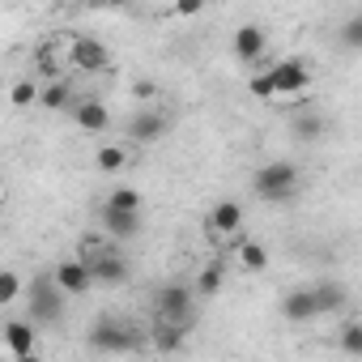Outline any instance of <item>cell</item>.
I'll return each mask as SVG.
<instances>
[{"mask_svg": "<svg viewBox=\"0 0 362 362\" xmlns=\"http://www.w3.org/2000/svg\"><path fill=\"white\" fill-rule=\"evenodd\" d=\"M298 184H303V175H298L294 162H264V166L256 170V179H252L256 197L269 201V205H281V201L298 197Z\"/></svg>", "mask_w": 362, "mask_h": 362, "instance_id": "1", "label": "cell"}, {"mask_svg": "<svg viewBox=\"0 0 362 362\" xmlns=\"http://www.w3.org/2000/svg\"><path fill=\"white\" fill-rule=\"evenodd\" d=\"M90 345H94L98 354H128V349L141 345V332H136L132 324H119V320L103 315V320H94V328H90Z\"/></svg>", "mask_w": 362, "mask_h": 362, "instance_id": "2", "label": "cell"}, {"mask_svg": "<svg viewBox=\"0 0 362 362\" xmlns=\"http://www.w3.org/2000/svg\"><path fill=\"white\" fill-rule=\"evenodd\" d=\"M26 298H30V315H35V324H52V320L60 315V307H64L69 294L56 286L52 273H43V277H35V281L26 286Z\"/></svg>", "mask_w": 362, "mask_h": 362, "instance_id": "3", "label": "cell"}, {"mask_svg": "<svg viewBox=\"0 0 362 362\" xmlns=\"http://www.w3.org/2000/svg\"><path fill=\"white\" fill-rule=\"evenodd\" d=\"M107 64H111V52H107L103 39H94V35H73L69 39V69H77V73H107Z\"/></svg>", "mask_w": 362, "mask_h": 362, "instance_id": "4", "label": "cell"}, {"mask_svg": "<svg viewBox=\"0 0 362 362\" xmlns=\"http://www.w3.org/2000/svg\"><path fill=\"white\" fill-rule=\"evenodd\" d=\"M39 332L35 320H9L5 324V362H39Z\"/></svg>", "mask_w": 362, "mask_h": 362, "instance_id": "5", "label": "cell"}, {"mask_svg": "<svg viewBox=\"0 0 362 362\" xmlns=\"http://www.w3.org/2000/svg\"><path fill=\"white\" fill-rule=\"evenodd\" d=\"M192 303H197V294L184 286V281H170V286H162L158 294H153V307H158V320H192Z\"/></svg>", "mask_w": 362, "mask_h": 362, "instance_id": "6", "label": "cell"}, {"mask_svg": "<svg viewBox=\"0 0 362 362\" xmlns=\"http://www.w3.org/2000/svg\"><path fill=\"white\" fill-rule=\"evenodd\" d=\"M269 77H273L277 98H294V94L311 90V69H307L303 60H277V64L269 69Z\"/></svg>", "mask_w": 362, "mask_h": 362, "instance_id": "7", "label": "cell"}, {"mask_svg": "<svg viewBox=\"0 0 362 362\" xmlns=\"http://www.w3.org/2000/svg\"><path fill=\"white\" fill-rule=\"evenodd\" d=\"M166 128H170V119H166L162 111H153V107H145V111H136V115L128 119V136H132L136 145H153V141H162Z\"/></svg>", "mask_w": 362, "mask_h": 362, "instance_id": "8", "label": "cell"}, {"mask_svg": "<svg viewBox=\"0 0 362 362\" xmlns=\"http://www.w3.org/2000/svg\"><path fill=\"white\" fill-rule=\"evenodd\" d=\"M52 277H56V286H60L69 298H77V294H86V290L94 286V273H90L86 260H60V264L52 269Z\"/></svg>", "mask_w": 362, "mask_h": 362, "instance_id": "9", "label": "cell"}, {"mask_svg": "<svg viewBox=\"0 0 362 362\" xmlns=\"http://www.w3.org/2000/svg\"><path fill=\"white\" fill-rule=\"evenodd\" d=\"M239 230H243V205H239V201H218V205L209 209V235L235 239Z\"/></svg>", "mask_w": 362, "mask_h": 362, "instance_id": "10", "label": "cell"}, {"mask_svg": "<svg viewBox=\"0 0 362 362\" xmlns=\"http://www.w3.org/2000/svg\"><path fill=\"white\" fill-rule=\"evenodd\" d=\"M281 315H286L290 324H307V320H315V315H320L315 290H311V286H298V290L281 294Z\"/></svg>", "mask_w": 362, "mask_h": 362, "instance_id": "11", "label": "cell"}, {"mask_svg": "<svg viewBox=\"0 0 362 362\" xmlns=\"http://www.w3.org/2000/svg\"><path fill=\"white\" fill-rule=\"evenodd\" d=\"M230 47H235V60H239V64H256V60L264 56L269 39H264V30H260V26H239Z\"/></svg>", "mask_w": 362, "mask_h": 362, "instance_id": "12", "label": "cell"}, {"mask_svg": "<svg viewBox=\"0 0 362 362\" xmlns=\"http://www.w3.org/2000/svg\"><path fill=\"white\" fill-rule=\"evenodd\" d=\"M73 124H77L81 132H107V128H111V111H107L98 98H77Z\"/></svg>", "mask_w": 362, "mask_h": 362, "instance_id": "13", "label": "cell"}, {"mask_svg": "<svg viewBox=\"0 0 362 362\" xmlns=\"http://www.w3.org/2000/svg\"><path fill=\"white\" fill-rule=\"evenodd\" d=\"M103 235L107 239H136L141 235V214H119V209H98Z\"/></svg>", "mask_w": 362, "mask_h": 362, "instance_id": "14", "label": "cell"}, {"mask_svg": "<svg viewBox=\"0 0 362 362\" xmlns=\"http://www.w3.org/2000/svg\"><path fill=\"white\" fill-rule=\"evenodd\" d=\"M90 273H94V286H124V281H128V260L111 247L107 256H98V260L90 264Z\"/></svg>", "mask_w": 362, "mask_h": 362, "instance_id": "15", "label": "cell"}, {"mask_svg": "<svg viewBox=\"0 0 362 362\" xmlns=\"http://www.w3.org/2000/svg\"><path fill=\"white\" fill-rule=\"evenodd\" d=\"M39 107H43V111H73V107H77V98H73V81H69V77L47 81V86L39 90Z\"/></svg>", "mask_w": 362, "mask_h": 362, "instance_id": "16", "label": "cell"}, {"mask_svg": "<svg viewBox=\"0 0 362 362\" xmlns=\"http://www.w3.org/2000/svg\"><path fill=\"white\" fill-rule=\"evenodd\" d=\"M188 328H192V320H158V328H153V349L158 354H170V349H179L184 345V337H188Z\"/></svg>", "mask_w": 362, "mask_h": 362, "instance_id": "17", "label": "cell"}, {"mask_svg": "<svg viewBox=\"0 0 362 362\" xmlns=\"http://www.w3.org/2000/svg\"><path fill=\"white\" fill-rule=\"evenodd\" d=\"M235 256H239V269H243V273H264V269H269V252H264L260 239H243V235H239Z\"/></svg>", "mask_w": 362, "mask_h": 362, "instance_id": "18", "label": "cell"}, {"mask_svg": "<svg viewBox=\"0 0 362 362\" xmlns=\"http://www.w3.org/2000/svg\"><path fill=\"white\" fill-rule=\"evenodd\" d=\"M94 166H98L103 175H119V170L128 166V149H124V145H98Z\"/></svg>", "mask_w": 362, "mask_h": 362, "instance_id": "19", "label": "cell"}, {"mask_svg": "<svg viewBox=\"0 0 362 362\" xmlns=\"http://www.w3.org/2000/svg\"><path fill=\"white\" fill-rule=\"evenodd\" d=\"M311 290H315L320 315H324V311H341V307H345V290H341L337 281H320V286H311Z\"/></svg>", "mask_w": 362, "mask_h": 362, "instance_id": "20", "label": "cell"}, {"mask_svg": "<svg viewBox=\"0 0 362 362\" xmlns=\"http://www.w3.org/2000/svg\"><path fill=\"white\" fill-rule=\"evenodd\" d=\"M103 209H119V214H141V192L136 188H115L107 201H103Z\"/></svg>", "mask_w": 362, "mask_h": 362, "instance_id": "21", "label": "cell"}, {"mask_svg": "<svg viewBox=\"0 0 362 362\" xmlns=\"http://www.w3.org/2000/svg\"><path fill=\"white\" fill-rule=\"evenodd\" d=\"M324 128H328V124H324V115H315V111H307V115H298V119H294V132H298L303 141H320V136H324Z\"/></svg>", "mask_w": 362, "mask_h": 362, "instance_id": "22", "label": "cell"}, {"mask_svg": "<svg viewBox=\"0 0 362 362\" xmlns=\"http://www.w3.org/2000/svg\"><path fill=\"white\" fill-rule=\"evenodd\" d=\"M218 290H222V264H209V269L197 277V294H201V298H214Z\"/></svg>", "mask_w": 362, "mask_h": 362, "instance_id": "23", "label": "cell"}, {"mask_svg": "<svg viewBox=\"0 0 362 362\" xmlns=\"http://www.w3.org/2000/svg\"><path fill=\"white\" fill-rule=\"evenodd\" d=\"M337 341H341V349H345V354L362 358V324H345V328L337 332Z\"/></svg>", "mask_w": 362, "mask_h": 362, "instance_id": "24", "label": "cell"}, {"mask_svg": "<svg viewBox=\"0 0 362 362\" xmlns=\"http://www.w3.org/2000/svg\"><path fill=\"white\" fill-rule=\"evenodd\" d=\"M22 294V277L18 273H0V307H13Z\"/></svg>", "mask_w": 362, "mask_h": 362, "instance_id": "25", "label": "cell"}, {"mask_svg": "<svg viewBox=\"0 0 362 362\" xmlns=\"http://www.w3.org/2000/svg\"><path fill=\"white\" fill-rule=\"evenodd\" d=\"M9 98H13V107H35V103H39V86H35L30 77H22V81L13 86Z\"/></svg>", "mask_w": 362, "mask_h": 362, "instance_id": "26", "label": "cell"}, {"mask_svg": "<svg viewBox=\"0 0 362 362\" xmlns=\"http://www.w3.org/2000/svg\"><path fill=\"white\" fill-rule=\"evenodd\" d=\"M247 90L256 94V98H264V103H273L277 98V90H273V77H269V69H260L252 81H247Z\"/></svg>", "mask_w": 362, "mask_h": 362, "instance_id": "27", "label": "cell"}, {"mask_svg": "<svg viewBox=\"0 0 362 362\" xmlns=\"http://www.w3.org/2000/svg\"><path fill=\"white\" fill-rule=\"evenodd\" d=\"M341 43L354 47V52H362V13H354V18L341 26Z\"/></svg>", "mask_w": 362, "mask_h": 362, "instance_id": "28", "label": "cell"}, {"mask_svg": "<svg viewBox=\"0 0 362 362\" xmlns=\"http://www.w3.org/2000/svg\"><path fill=\"white\" fill-rule=\"evenodd\" d=\"M132 94H136V98H145V103H149V98H153V94H158V90H153V81H136V86H132Z\"/></svg>", "mask_w": 362, "mask_h": 362, "instance_id": "29", "label": "cell"}, {"mask_svg": "<svg viewBox=\"0 0 362 362\" xmlns=\"http://www.w3.org/2000/svg\"><path fill=\"white\" fill-rule=\"evenodd\" d=\"M175 13H179V18H197V13H201V5H179Z\"/></svg>", "mask_w": 362, "mask_h": 362, "instance_id": "30", "label": "cell"}]
</instances>
